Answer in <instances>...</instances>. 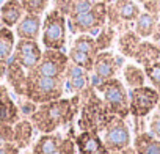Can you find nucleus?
Segmentation results:
<instances>
[{"label": "nucleus", "instance_id": "nucleus-1", "mask_svg": "<svg viewBox=\"0 0 160 154\" xmlns=\"http://www.w3.org/2000/svg\"><path fill=\"white\" fill-rule=\"evenodd\" d=\"M82 107L80 95H74L71 99H57L46 104H39L30 121L36 131L41 134H53L58 127L72 121L75 113Z\"/></svg>", "mask_w": 160, "mask_h": 154}, {"label": "nucleus", "instance_id": "nucleus-2", "mask_svg": "<svg viewBox=\"0 0 160 154\" xmlns=\"http://www.w3.org/2000/svg\"><path fill=\"white\" fill-rule=\"evenodd\" d=\"M82 99V107H80V118H78V127L80 131H90L99 134L101 131H105L108 123L113 120L115 115H112L102 101V98L98 96L94 87H88L80 93Z\"/></svg>", "mask_w": 160, "mask_h": 154}, {"label": "nucleus", "instance_id": "nucleus-3", "mask_svg": "<svg viewBox=\"0 0 160 154\" xmlns=\"http://www.w3.org/2000/svg\"><path fill=\"white\" fill-rule=\"evenodd\" d=\"M63 93H64V80L41 75L35 69L27 72V84H25L24 98H27L39 105V104L61 99Z\"/></svg>", "mask_w": 160, "mask_h": 154}, {"label": "nucleus", "instance_id": "nucleus-4", "mask_svg": "<svg viewBox=\"0 0 160 154\" xmlns=\"http://www.w3.org/2000/svg\"><path fill=\"white\" fill-rule=\"evenodd\" d=\"M98 93L102 95V101L105 102L108 112L119 118H127L130 115V102H129V91L122 85L119 79H110L105 82H101L98 87H94Z\"/></svg>", "mask_w": 160, "mask_h": 154}, {"label": "nucleus", "instance_id": "nucleus-5", "mask_svg": "<svg viewBox=\"0 0 160 154\" xmlns=\"http://www.w3.org/2000/svg\"><path fill=\"white\" fill-rule=\"evenodd\" d=\"M107 25V3L94 0V5L87 13L68 18V27L72 35L94 33Z\"/></svg>", "mask_w": 160, "mask_h": 154}, {"label": "nucleus", "instance_id": "nucleus-6", "mask_svg": "<svg viewBox=\"0 0 160 154\" xmlns=\"http://www.w3.org/2000/svg\"><path fill=\"white\" fill-rule=\"evenodd\" d=\"M66 30H68V18L57 10H50L46 14L41 28L42 32L41 39L44 47L63 50L66 46Z\"/></svg>", "mask_w": 160, "mask_h": 154}, {"label": "nucleus", "instance_id": "nucleus-7", "mask_svg": "<svg viewBox=\"0 0 160 154\" xmlns=\"http://www.w3.org/2000/svg\"><path fill=\"white\" fill-rule=\"evenodd\" d=\"M102 141L108 152H121L122 149L129 148L132 145V137L126 120L113 116V120L108 123V126L104 131Z\"/></svg>", "mask_w": 160, "mask_h": 154}, {"label": "nucleus", "instance_id": "nucleus-8", "mask_svg": "<svg viewBox=\"0 0 160 154\" xmlns=\"http://www.w3.org/2000/svg\"><path fill=\"white\" fill-rule=\"evenodd\" d=\"M160 93L152 87H140L132 88L129 91V102H130V115L133 118H144L148 116L158 104Z\"/></svg>", "mask_w": 160, "mask_h": 154}, {"label": "nucleus", "instance_id": "nucleus-9", "mask_svg": "<svg viewBox=\"0 0 160 154\" xmlns=\"http://www.w3.org/2000/svg\"><path fill=\"white\" fill-rule=\"evenodd\" d=\"M124 63V58L116 57L110 50L99 52L94 58V66H93V79H91V87H98L101 82L115 79L118 71L121 69Z\"/></svg>", "mask_w": 160, "mask_h": 154}, {"label": "nucleus", "instance_id": "nucleus-10", "mask_svg": "<svg viewBox=\"0 0 160 154\" xmlns=\"http://www.w3.org/2000/svg\"><path fill=\"white\" fill-rule=\"evenodd\" d=\"M68 64H69V57L63 50L46 49L42 52V58H41L39 64L35 68V71L46 77L64 80V72H66Z\"/></svg>", "mask_w": 160, "mask_h": 154}, {"label": "nucleus", "instance_id": "nucleus-11", "mask_svg": "<svg viewBox=\"0 0 160 154\" xmlns=\"http://www.w3.org/2000/svg\"><path fill=\"white\" fill-rule=\"evenodd\" d=\"M11 58L14 61H18L28 72L39 64V61L42 58V50H41L38 41L19 39L14 46V52H13Z\"/></svg>", "mask_w": 160, "mask_h": 154}, {"label": "nucleus", "instance_id": "nucleus-12", "mask_svg": "<svg viewBox=\"0 0 160 154\" xmlns=\"http://www.w3.org/2000/svg\"><path fill=\"white\" fill-rule=\"evenodd\" d=\"M90 85H91L90 72L69 61L64 72V90H68L71 95H80Z\"/></svg>", "mask_w": 160, "mask_h": 154}, {"label": "nucleus", "instance_id": "nucleus-13", "mask_svg": "<svg viewBox=\"0 0 160 154\" xmlns=\"http://www.w3.org/2000/svg\"><path fill=\"white\" fill-rule=\"evenodd\" d=\"M75 146L78 149V154H108L102 137L96 132L83 131L78 135H75Z\"/></svg>", "mask_w": 160, "mask_h": 154}, {"label": "nucleus", "instance_id": "nucleus-14", "mask_svg": "<svg viewBox=\"0 0 160 154\" xmlns=\"http://www.w3.org/2000/svg\"><path fill=\"white\" fill-rule=\"evenodd\" d=\"M42 28V19L38 14H28L25 13L24 18L16 25V36L19 39H30L38 41Z\"/></svg>", "mask_w": 160, "mask_h": 154}, {"label": "nucleus", "instance_id": "nucleus-15", "mask_svg": "<svg viewBox=\"0 0 160 154\" xmlns=\"http://www.w3.org/2000/svg\"><path fill=\"white\" fill-rule=\"evenodd\" d=\"M21 120V110L19 105L11 99L7 87L0 85V123H7L14 126Z\"/></svg>", "mask_w": 160, "mask_h": 154}, {"label": "nucleus", "instance_id": "nucleus-16", "mask_svg": "<svg viewBox=\"0 0 160 154\" xmlns=\"http://www.w3.org/2000/svg\"><path fill=\"white\" fill-rule=\"evenodd\" d=\"M5 77H7L8 85L14 90V93L24 98V95H25V84H27V71L18 61L10 58V61L7 63Z\"/></svg>", "mask_w": 160, "mask_h": 154}, {"label": "nucleus", "instance_id": "nucleus-17", "mask_svg": "<svg viewBox=\"0 0 160 154\" xmlns=\"http://www.w3.org/2000/svg\"><path fill=\"white\" fill-rule=\"evenodd\" d=\"M25 11L21 5V0H7V2L0 7V22L3 27H16L19 21L24 18Z\"/></svg>", "mask_w": 160, "mask_h": 154}, {"label": "nucleus", "instance_id": "nucleus-18", "mask_svg": "<svg viewBox=\"0 0 160 154\" xmlns=\"http://www.w3.org/2000/svg\"><path fill=\"white\" fill-rule=\"evenodd\" d=\"M135 63H138L143 68H148L157 61H160V49L152 43V41H141L140 46L137 47L133 57Z\"/></svg>", "mask_w": 160, "mask_h": 154}, {"label": "nucleus", "instance_id": "nucleus-19", "mask_svg": "<svg viewBox=\"0 0 160 154\" xmlns=\"http://www.w3.org/2000/svg\"><path fill=\"white\" fill-rule=\"evenodd\" d=\"M133 148L137 154H160V140L151 132H140L135 135Z\"/></svg>", "mask_w": 160, "mask_h": 154}, {"label": "nucleus", "instance_id": "nucleus-20", "mask_svg": "<svg viewBox=\"0 0 160 154\" xmlns=\"http://www.w3.org/2000/svg\"><path fill=\"white\" fill-rule=\"evenodd\" d=\"M113 7L119 16V19L122 22H135L138 19V16L141 14V10H140V5L133 0H113Z\"/></svg>", "mask_w": 160, "mask_h": 154}, {"label": "nucleus", "instance_id": "nucleus-21", "mask_svg": "<svg viewBox=\"0 0 160 154\" xmlns=\"http://www.w3.org/2000/svg\"><path fill=\"white\" fill-rule=\"evenodd\" d=\"M158 18L157 14H151L148 11H141V14L138 16V19L135 21V33L143 39V38H149L152 36L157 24H158Z\"/></svg>", "mask_w": 160, "mask_h": 154}, {"label": "nucleus", "instance_id": "nucleus-22", "mask_svg": "<svg viewBox=\"0 0 160 154\" xmlns=\"http://www.w3.org/2000/svg\"><path fill=\"white\" fill-rule=\"evenodd\" d=\"M63 137L57 132L53 134H42L38 141L33 145V151L32 154H53L55 149L60 146Z\"/></svg>", "mask_w": 160, "mask_h": 154}, {"label": "nucleus", "instance_id": "nucleus-23", "mask_svg": "<svg viewBox=\"0 0 160 154\" xmlns=\"http://www.w3.org/2000/svg\"><path fill=\"white\" fill-rule=\"evenodd\" d=\"M122 79H124V84L130 90L140 88V87H144L146 84V74H144V69H141L140 66L129 63L122 68Z\"/></svg>", "mask_w": 160, "mask_h": 154}, {"label": "nucleus", "instance_id": "nucleus-24", "mask_svg": "<svg viewBox=\"0 0 160 154\" xmlns=\"http://www.w3.org/2000/svg\"><path fill=\"white\" fill-rule=\"evenodd\" d=\"M141 41L143 39L135 33V30H127V32H122L119 35V38H118V49L122 54V57L132 58Z\"/></svg>", "mask_w": 160, "mask_h": 154}, {"label": "nucleus", "instance_id": "nucleus-25", "mask_svg": "<svg viewBox=\"0 0 160 154\" xmlns=\"http://www.w3.org/2000/svg\"><path fill=\"white\" fill-rule=\"evenodd\" d=\"M33 124L30 120L24 118V120H19L16 124H14V145L22 149V148H27L32 141V137H33Z\"/></svg>", "mask_w": 160, "mask_h": 154}, {"label": "nucleus", "instance_id": "nucleus-26", "mask_svg": "<svg viewBox=\"0 0 160 154\" xmlns=\"http://www.w3.org/2000/svg\"><path fill=\"white\" fill-rule=\"evenodd\" d=\"M14 46H16V41H14L13 30L2 25L0 27V61L3 64H7L10 58L13 57Z\"/></svg>", "mask_w": 160, "mask_h": 154}, {"label": "nucleus", "instance_id": "nucleus-27", "mask_svg": "<svg viewBox=\"0 0 160 154\" xmlns=\"http://www.w3.org/2000/svg\"><path fill=\"white\" fill-rule=\"evenodd\" d=\"M68 57H69V61L71 63L80 66L82 69H85L88 72H93V66H94V58L96 57H93L90 54H85V52H80V50H77L74 47H71Z\"/></svg>", "mask_w": 160, "mask_h": 154}, {"label": "nucleus", "instance_id": "nucleus-28", "mask_svg": "<svg viewBox=\"0 0 160 154\" xmlns=\"http://www.w3.org/2000/svg\"><path fill=\"white\" fill-rule=\"evenodd\" d=\"M115 35H116V30H115L113 27H110V25H104V27L99 30L98 36L94 38L98 52L108 50V49H110V46H112V44H113V41H115Z\"/></svg>", "mask_w": 160, "mask_h": 154}, {"label": "nucleus", "instance_id": "nucleus-29", "mask_svg": "<svg viewBox=\"0 0 160 154\" xmlns=\"http://www.w3.org/2000/svg\"><path fill=\"white\" fill-rule=\"evenodd\" d=\"M74 49L80 50V52H85V54H90L93 57H96L99 52L96 49V41L91 35L88 33H82V35H78L75 39H74V44H72Z\"/></svg>", "mask_w": 160, "mask_h": 154}, {"label": "nucleus", "instance_id": "nucleus-30", "mask_svg": "<svg viewBox=\"0 0 160 154\" xmlns=\"http://www.w3.org/2000/svg\"><path fill=\"white\" fill-rule=\"evenodd\" d=\"M49 2H50V0H21V5H22L25 13L41 16L47 10Z\"/></svg>", "mask_w": 160, "mask_h": 154}, {"label": "nucleus", "instance_id": "nucleus-31", "mask_svg": "<svg viewBox=\"0 0 160 154\" xmlns=\"http://www.w3.org/2000/svg\"><path fill=\"white\" fill-rule=\"evenodd\" d=\"M144 74H146V79L151 82L152 88H155L160 93V61L144 68Z\"/></svg>", "mask_w": 160, "mask_h": 154}, {"label": "nucleus", "instance_id": "nucleus-32", "mask_svg": "<svg viewBox=\"0 0 160 154\" xmlns=\"http://www.w3.org/2000/svg\"><path fill=\"white\" fill-rule=\"evenodd\" d=\"M94 5V0H75L74 2V7H72V11L68 18L71 16H77V14H82V13H87L88 10H91Z\"/></svg>", "mask_w": 160, "mask_h": 154}, {"label": "nucleus", "instance_id": "nucleus-33", "mask_svg": "<svg viewBox=\"0 0 160 154\" xmlns=\"http://www.w3.org/2000/svg\"><path fill=\"white\" fill-rule=\"evenodd\" d=\"M75 140H72V137H64L53 154H75Z\"/></svg>", "mask_w": 160, "mask_h": 154}, {"label": "nucleus", "instance_id": "nucleus-34", "mask_svg": "<svg viewBox=\"0 0 160 154\" xmlns=\"http://www.w3.org/2000/svg\"><path fill=\"white\" fill-rule=\"evenodd\" d=\"M0 141L5 143H14V126L0 123Z\"/></svg>", "mask_w": 160, "mask_h": 154}, {"label": "nucleus", "instance_id": "nucleus-35", "mask_svg": "<svg viewBox=\"0 0 160 154\" xmlns=\"http://www.w3.org/2000/svg\"><path fill=\"white\" fill-rule=\"evenodd\" d=\"M74 2L75 0H53V10L60 11L63 16L68 18L71 14V11H72Z\"/></svg>", "mask_w": 160, "mask_h": 154}, {"label": "nucleus", "instance_id": "nucleus-36", "mask_svg": "<svg viewBox=\"0 0 160 154\" xmlns=\"http://www.w3.org/2000/svg\"><path fill=\"white\" fill-rule=\"evenodd\" d=\"M38 109V104H35L33 101H30V99H24L22 102H21V105H19V110H21V113L24 115V116H32L33 113H35V110Z\"/></svg>", "mask_w": 160, "mask_h": 154}, {"label": "nucleus", "instance_id": "nucleus-37", "mask_svg": "<svg viewBox=\"0 0 160 154\" xmlns=\"http://www.w3.org/2000/svg\"><path fill=\"white\" fill-rule=\"evenodd\" d=\"M149 132H151L155 138L160 140V112H157V113L152 115V118H151V121H149Z\"/></svg>", "mask_w": 160, "mask_h": 154}, {"label": "nucleus", "instance_id": "nucleus-38", "mask_svg": "<svg viewBox=\"0 0 160 154\" xmlns=\"http://www.w3.org/2000/svg\"><path fill=\"white\" fill-rule=\"evenodd\" d=\"M144 11L151 13V14H157L160 16V0H146L143 3Z\"/></svg>", "mask_w": 160, "mask_h": 154}, {"label": "nucleus", "instance_id": "nucleus-39", "mask_svg": "<svg viewBox=\"0 0 160 154\" xmlns=\"http://www.w3.org/2000/svg\"><path fill=\"white\" fill-rule=\"evenodd\" d=\"M0 154H19V148L14 143L0 141Z\"/></svg>", "mask_w": 160, "mask_h": 154}, {"label": "nucleus", "instance_id": "nucleus-40", "mask_svg": "<svg viewBox=\"0 0 160 154\" xmlns=\"http://www.w3.org/2000/svg\"><path fill=\"white\" fill-rule=\"evenodd\" d=\"M151 38H152V43L160 49V22L157 24V27H155V30H154V33H152Z\"/></svg>", "mask_w": 160, "mask_h": 154}, {"label": "nucleus", "instance_id": "nucleus-41", "mask_svg": "<svg viewBox=\"0 0 160 154\" xmlns=\"http://www.w3.org/2000/svg\"><path fill=\"white\" fill-rule=\"evenodd\" d=\"M121 154H137V151H135V148H132V146H129V148H126V149H122V151H121Z\"/></svg>", "mask_w": 160, "mask_h": 154}, {"label": "nucleus", "instance_id": "nucleus-42", "mask_svg": "<svg viewBox=\"0 0 160 154\" xmlns=\"http://www.w3.org/2000/svg\"><path fill=\"white\" fill-rule=\"evenodd\" d=\"M5 71H7V64H3L2 61H0V79L5 75Z\"/></svg>", "mask_w": 160, "mask_h": 154}, {"label": "nucleus", "instance_id": "nucleus-43", "mask_svg": "<svg viewBox=\"0 0 160 154\" xmlns=\"http://www.w3.org/2000/svg\"><path fill=\"white\" fill-rule=\"evenodd\" d=\"M98 2H104V3H107V5H108V3H112V2H113V0H98Z\"/></svg>", "mask_w": 160, "mask_h": 154}, {"label": "nucleus", "instance_id": "nucleus-44", "mask_svg": "<svg viewBox=\"0 0 160 154\" xmlns=\"http://www.w3.org/2000/svg\"><path fill=\"white\" fill-rule=\"evenodd\" d=\"M133 2H137V3H141V5H143V3L146 2V0H133Z\"/></svg>", "mask_w": 160, "mask_h": 154}, {"label": "nucleus", "instance_id": "nucleus-45", "mask_svg": "<svg viewBox=\"0 0 160 154\" xmlns=\"http://www.w3.org/2000/svg\"><path fill=\"white\" fill-rule=\"evenodd\" d=\"M157 109H158V112H160V99H158V104H157Z\"/></svg>", "mask_w": 160, "mask_h": 154}, {"label": "nucleus", "instance_id": "nucleus-46", "mask_svg": "<svg viewBox=\"0 0 160 154\" xmlns=\"http://www.w3.org/2000/svg\"><path fill=\"white\" fill-rule=\"evenodd\" d=\"M108 154H121V152H108Z\"/></svg>", "mask_w": 160, "mask_h": 154}, {"label": "nucleus", "instance_id": "nucleus-47", "mask_svg": "<svg viewBox=\"0 0 160 154\" xmlns=\"http://www.w3.org/2000/svg\"><path fill=\"white\" fill-rule=\"evenodd\" d=\"M0 24H2V22H0Z\"/></svg>", "mask_w": 160, "mask_h": 154}]
</instances>
